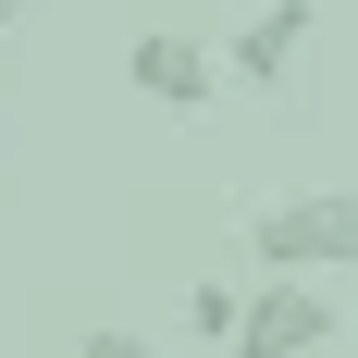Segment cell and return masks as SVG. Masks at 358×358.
<instances>
[{"label": "cell", "mask_w": 358, "mask_h": 358, "mask_svg": "<svg viewBox=\"0 0 358 358\" xmlns=\"http://www.w3.org/2000/svg\"><path fill=\"white\" fill-rule=\"evenodd\" d=\"M74 358H161V346H148V334H124V322H99L87 346H74Z\"/></svg>", "instance_id": "obj_6"}, {"label": "cell", "mask_w": 358, "mask_h": 358, "mask_svg": "<svg viewBox=\"0 0 358 358\" xmlns=\"http://www.w3.org/2000/svg\"><path fill=\"white\" fill-rule=\"evenodd\" d=\"M222 74H235V62H222L210 37H185V25H148L136 50H124V87H136L148 111H173V124H198V111L222 99Z\"/></svg>", "instance_id": "obj_3"}, {"label": "cell", "mask_w": 358, "mask_h": 358, "mask_svg": "<svg viewBox=\"0 0 358 358\" xmlns=\"http://www.w3.org/2000/svg\"><path fill=\"white\" fill-rule=\"evenodd\" d=\"M248 272H358V198L346 185H285L248 210Z\"/></svg>", "instance_id": "obj_1"}, {"label": "cell", "mask_w": 358, "mask_h": 358, "mask_svg": "<svg viewBox=\"0 0 358 358\" xmlns=\"http://www.w3.org/2000/svg\"><path fill=\"white\" fill-rule=\"evenodd\" d=\"M334 272H259L248 322H235V346L222 358H322L334 334H346V296H322Z\"/></svg>", "instance_id": "obj_2"}, {"label": "cell", "mask_w": 358, "mask_h": 358, "mask_svg": "<svg viewBox=\"0 0 358 358\" xmlns=\"http://www.w3.org/2000/svg\"><path fill=\"white\" fill-rule=\"evenodd\" d=\"M235 322H248V296H235V285H185V334L235 346Z\"/></svg>", "instance_id": "obj_5"}, {"label": "cell", "mask_w": 358, "mask_h": 358, "mask_svg": "<svg viewBox=\"0 0 358 358\" xmlns=\"http://www.w3.org/2000/svg\"><path fill=\"white\" fill-rule=\"evenodd\" d=\"M0 25H25V0H0Z\"/></svg>", "instance_id": "obj_7"}, {"label": "cell", "mask_w": 358, "mask_h": 358, "mask_svg": "<svg viewBox=\"0 0 358 358\" xmlns=\"http://www.w3.org/2000/svg\"><path fill=\"white\" fill-rule=\"evenodd\" d=\"M309 37H322V0H259L248 25L222 37V62L248 74V87H285V74L309 62Z\"/></svg>", "instance_id": "obj_4"}]
</instances>
